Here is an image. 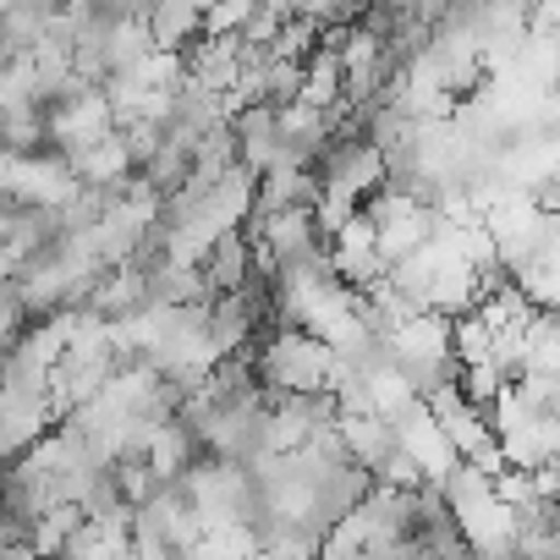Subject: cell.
Returning a JSON list of instances; mask_svg holds the SVG:
<instances>
[{"label": "cell", "instance_id": "6da1fadb", "mask_svg": "<svg viewBox=\"0 0 560 560\" xmlns=\"http://www.w3.org/2000/svg\"><path fill=\"white\" fill-rule=\"evenodd\" d=\"M258 374L275 390H336L341 358L325 336L303 325H280L269 341H258Z\"/></svg>", "mask_w": 560, "mask_h": 560}, {"label": "cell", "instance_id": "7a4b0ae2", "mask_svg": "<svg viewBox=\"0 0 560 560\" xmlns=\"http://www.w3.org/2000/svg\"><path fill=\"white\" fill-rule=\"evenodd\" d=\"M72 165H78L83 182H94V187H116V192H121V187L132 182V171H138V154H132L127 132L116 127V132H105V138L72 149Z\"/></svg>", "mask_w": 560, "mask_h": 560}, {"label": "cell", "instance_id": "3957f363", "mask_svg": "<svg viewBox=\"0 0 560 560\" xmlns=\"http://www.w3.org/2000/svg\"><path fill=\"white\" fill-rule=\"evenodd\" d=\"M231 132H236V149H242V165H253V171H264L275 154H280V105H269V100H253V105H242L236 116H231Z\"/></svg>", "mask_w": 560, "mask_h": 560}, {"label": "cell", "instance_id": "277c9868", "mask_svg": "<svg viewBox=\"0 0 560 560\" xmlns=\"http://www.w3.org/2000/svg\"><path fill=\"white\" fill-rule=\"evenodd\" d=\"M203 280H209V292H242L253 280V236L242 225L220 231V242L203 258Z\"/></svg>", "mask_w": 560, "mask_h": 560}, {"label": "cell", "instance_id": "5b68a950", "mask_svg": "<svg viewBox=\"0 0 560 560\" xmlns=\"http://www.w3.org/2000/svg\"><path fill=\"white\" fill-rule=\"evenodd\" d=\"M303 100L319 105V110H330V105L347 100V61H341L336 45H319V50H314V61H308V83H303Z\"/></svg>", "mask_w": 560, "mask_h": 560}, {"label": "cell", "instance_id": "8992f818", "mask_svg": "<svg viewBox=\"0 0 560 560\" xmlns=\"http://www.w3.org/2000/svg\"><path fill=\"white\" fill-rule=\"evenodd\" d=\"M494 341H500V330H494L478 308L456 314V358H462V363H483V358H494Z\"/></svg>", "mask_w": 560, "mask_h": 560}, {"label": "cell", "instance_id": "52a82bcc", "mask_svg": "<svg viewBox=\"0 0 560 560\" xmlns=\"http://www.w3.org/2000/svg\"><path fill=\"white\" fill-rule=\"evenodd\" d=\"M258 12V0H209L203 34H242V23Z\"/></svg>", "mask_w": 560, "mask_h": 560}, {"label": "cell", "instance_id": "ba28073f", "mask_svg": "<svg viewBox=\"0 0 560 560\" xmlns=\"http://www.w3.org/2000/svg\"><path fill=\"white\" fill-rule=\"evenodd\" d=\"M298 18H319V23H347V0H287Z\"/></svg>", "mask_w": 560, "mask_h": 560}]
</instances>
